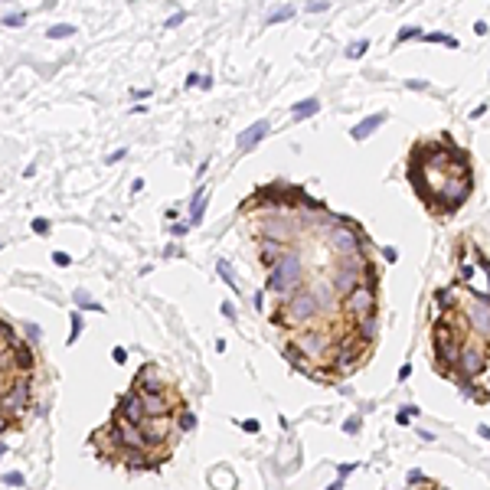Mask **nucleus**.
Wrapping results in <instances>:
<instances>
[{
    "instance_id": "obj_1",
    "label": "nucleus",
    "mask_w": 490,
    "mask_h": 490,
    "mask_svg": "<svg viewBox=\"0 0 490 490\" xmlns=\"http://www.w3.org/2000/svg\"><path fill=\"white\" fill-rule=\"evenodd\" d=\"M301 271H304V268H301V258L294 252H288L285 258L268 271V288H265V291L275 294V298L285 304V301L301 288Z\"/></svg>"
},
{
    "instance_id": "obj_2",
    "label": "nucleus",
    "mask_w": 490,
    "mask_h": 490,
    "mask_svg": "<svg viewBox=\"0 0 490 490\" xmlns=\"http://www.w3.org/2000/svg\"><path fill=\"white\" fill-rule=\"evenodd\" d=\"M314 314H317V294L307 291V288H298V291L271 314V320L275 323L281 320V323H288V327H301V323H307Z\"/></svg>"
},
{
    "instance_id": "obj_3",
    "label": "nucleus",
    "mask_w": 490,
    "mask_h": 490,
    "mask_svg": "<svg viewBox=\"0 0 490 490\" xmlns=\"http://www.w3.org/2000/svg\"><path fill=\"white\" fill-rule=\"evenodd\" d=\"M330 245H334L337 255L353 258V255H360V248L366 245V236H363L356 226H337V229L330 232Z\"/></svg>"
},
{
    "instance_id": "obj_4",
    "label": "nucleus",
    "mask_w": 490,
    "mask_h": 490,
    "mask_svg": "<svg viewBox=\"0 0 490 490\" xmlns=\"http://www.w3.org/2000/svg\"><path fill=\"white\" fill-rule=\"evenodd\" d=\"M343 307H347V314L353 317V320H363V317H376V288L360 285L356 291H350V294H347Z\"/></svg>"
},
{
    "instance_id": "obj_5",
    "label": "nucleus",
    "mask_w": 490,
    "mask_h": 490,
    "mask_svg": "<svg viewBox=\"0 0 490 490\" xmlns=\"http://www.w3.org/2000/svg\"><path fill=\"white\" fill-rule=\"evenodd\" d=\"M141 434H144V441H147L150 448H160V445H167V438L174 434V415H147L141 425Z\"/></svg>"
},
{
    "instance_id": "obj_6",
    "label": "nucleus",
    "mask_w": 490,
    "mask_h": 490,
    "mask_svg": "<svg viewBox=\"0 0 490 490\" xmlns=\"http://www.w3.org/2000/svg\"><path fill=\"white\" fill-rule=\"evenodd\" d=\"M467 327L474 334H480L484 340H490V298H467Z\"/></svg>"
},
{
    "instance_id": "obj_7",
    "label": "nucleus",
    "mask_w": 490,
    "mask_h": 490,
    "mask_svg": "<svg viewBox=\"0 0 490 490\" xmlns=\"http://www.w3.org/2000/svg\"><path fill=\"white\" fill-rule=\"evenodd\" d=\"M454 369H461V379H477L480 372H487V353L480 347H464Z\"/></svg>"
},
{
    "instance_id": "obj_8",
    "label": "nucleus",
    "mask_w": 490,
    "mask_h": 490,
    "mask_svg": "<svg viewBox=\"0 0 490 490\" xmlns=\"http://www.w3.org/2000/svg\"><path fill=\"white\" fill-rule=\"evenodd\" d=\"M291 232H294V226H288L285 219H278V216L265 219V226H261V236H265L268 242H281V245L291 239Z\"/></svg>"
},
{
    "instance_id": "obj_9",
    "label": "nucleus",
    "mask_w": 490,
    "mask_h": 490,
    "mask_svg": "<svg viewBox=\"0 0 490 490\" xmlns=\"http://www.w3.org/2000/svg\"><path fill=\"white\" fill-rule=\"evenodd\" d=\"M265 134H268V121H255L252 128H245L242 134H239V150H242V154H245V150H252Z\"/></svg>"
},
{
    "instance_id": "obj_10",
    "label": "nucleus",
    "mask_w": 490,
    "mask_h": 490,
    "mask_svg": "<svg viewBox=\"0 0 490 490\" xmlns=\"http://www.w3.org/2000/svg\"><path fill=\"white\" fill-rule=\"evenodd\" d=\"M461 298L454 288H441V291H434V307H438V314H451V310H458Z\"/></svg>"
},
{
    "instance_id": "obj_11",
    "label": "nucleus",
    "mask_w": 490,
    "mask_h": 490,
    "mask_svg": "<svg viewBox=\"0 0 490 490\" xmlns=\"http://www.w3.org/2000/svg\"><path fill=\"white\" fill-rule=\"evenodd\" d=\"M258 255H261V261H265L268 268H275V265H278V261L288 255V252H285V245H281V242H268V239H261Z\"/></svg>"
},
{
    "instance_id": "obj_12",
    "label": "nucleus",
    "mask_w": 490,
    "mask_h": 490,
    "mask_svg": "<svg viewBox=\"0 0 490 490\" xmlns=\"http://www.w3.org/2000/svg\"><path fill=\"white\" fill-rule=\"evenodd\" d=\"M386 121V112H379V115H369V118H363L360 124L353 128V141H366V137L372 134V131L379 128V124Z\"/></svg>"
},
{
    "instance_id": "obj_13",
    "label": "nucleus",
    "mask_w": 490,
    "mask_h": 490,
    "mask_svg": "<svg viewBox=\"0 0 490 490\" xmlns=\"http://www.w3.org/2000/svg\"><path fill=\"white\" fill-rule=\"evenodd\" d=\"M203 209H206V190H196V196H193V203H190V226H199Z\"/></svg>"
},
{
    "instance_id": "obj_14",
    "label": "nucleus",
    "mask_w": 490,
    "mask_h": 490,
    "mask_svg": "<svg viewBox=\"0 0 490 490\" xmlns=\"http://www.w3.org/2000/svg\"><path fill=\"white\" fill-rule=\"evenodd\" d=\"M317 108H320V101H317V98H304V101H298V105H294V118H310V115H317Z\"/></svg>"
},
{
    "instance_id": "obj_15",
    "label": "nucleus",
    "mask_w": 490,
    "mask_h": 490,
    "mask_svg": "<svg viewBox=\"0 0 490 490\" xmlns=\"http://www.w3.org/2000/svg\"><path fill=\"white\" fill-rule=\"evenodd\" d=\"M366 49H369V39H356V43H350V46H347V56L360 59V56H363Z\"/></svg>"
},
{
    "instance_id": "obj_16",
    "label": "nucleus",
    "mask_w": 490,
    "mask_h": 490,
    "mask_svg": "<svg viewBox=\"0 0 490 490\" xmlns=\"http://www.w3.org/2000/svg\"><path fill=\"white\" fill-rule=\"evenodd\" d=\"M216 268H219V278H223L226 285H229V291H236V278H232V268L226 265V261H219Z\"/></svg>"
},
{
    "instance_id": "obj_17",
    "label": "nucleus",
    "mask_w": 490,
    "mask_h": 490,
    "mask_svg": "<svg viewBox=\"0 0 490 490\" xmlns=\"http://www.w3.org/2000/svg\"><path fill=\"white\" fill-rule=\"evenodd\" d=\"M422 39H425V43H445V46H458L451 36H445V33H422Z\"/></svg>"
},
{
    "instance_id": "obj_18",
    "label": "nucleus",
    "mask_w": 490,
    "mask_h": 490,
    "mask_svg": "<svg viewBox=\"0 0 490 490\" xmlns=\"http://www.w3.org/2000/svg\"><path fill=\"white\" fill-rule=\"evenodd\" d=\"M49 36L52 39H66V36H72V26H69V23H59V26H52V30H49Z\"/></svg>"
},
{
    "instance_id": "obj_19",
    "label": "nucleus",
    "mask_w": 490,
    "mask_h": 490,
    "mask_svg": "<svg viewBox=\"0 0 490 490\" xmlns=\"http://www.w3.org/2000/svg\"><path fill=\"white\" fill-rule=\"evenodd\" d=\"M82 334V314H72V330H69V343H75Z\"/></svg>"
},
{
    "instance_id": "obj_20",
    "label": "nucleus",
    "mask_w": 490,
    "mask_h": 490,
    "mask_svg": "<svg viewBox=\"0 0 490 490\" xmlns=\"http://www.w3.org/2000/svg\"><path fill=\"white\" fill-rule=\"evenodd\" d=\"M288 17H294V7H281V10H275L271 17H268V23H278V20H288Z\"/></svg>"
},
{
    "instance_id": "obj_21",
    "label": "nucleus",
    "mask_w": 490,
    "mask_h": 490,
    "mask_svg": "<svg viewBox=\"0 0 490 490\" xmlns=\"http://www.w3.org/2000/svg\"><path fill=\"white\" fill-rule=\"evenodd\" d=\"M415 36H422V30H418V26H405V30H399V43H405V39H415Z\"/></svg>"
},
{
    "instance_id": "obj_22",
    "label": "nucleus",
    "mask_w": 490,
    "mask_h": 490,
    "mask_svg": "<svg viewBox=\"0 0 490 490\" xmlns=\"http://www.w3.org/2000/svg\"><path fill=\"white\" fill-rule=\"evenodd\" d=\"M343 431H347V434H356V431H360V418H347V425H343Z\"/></svg>"
},
{
    "instance_id": "obj_23",
    "label": "nucleus",
    "mask_w": 490,
    "mask_h": 490,
    "mask_svg": "<svg viewBox=\"0 0 490 490\" xmlns=\"http://www.w3.org/2000/svg\"><path fill=\"white\" fill-rule=\"evenodd\" d=\"M412 484H425V474L422 471H409V487Z\"/></svg>"
},
{
    "instance_id": "obj_24",
    "label": "nucleus",
    "mask_w": 490,
    "mask_h": 490,
    "mask_svg": "<svg viewBox=\"0 0 490 490\" xmlns=\"http://www.w3.org/2000/svg\"><path fill=\"white\" fill-rule=\"evenodd\" d=\"M330 4H323V0H317V4H307V13H323Z\"/></svg>"
},
{
    "instance_id": "obj_25",
    "label": "nucleus",
    "mask_w": 490,
    "mask_h": 490,
    "mask_svg": "<svg viewBox=\"0 0 490 490\" xmlns=\"http://www.w3.org/2000/svg\"><path fill=\"white\" fill-rule=\"evenodd\" d=\"M33 232H49V223L46 219H33Z\"/></svg>"
},
{
    "instance_id": "obj_26",
    "label": "nucleus",
    "mask_w": 490,
    "mask_h": 490,
    "mask_svg": "<svg viewBox=\"0 0 490 490\" xmlns=\"http://www.w3.org/2000/svg\"><path fill=\"white\" fill-rule=\"evenodd\" d=\"M337 471H340V474H337V477H340V480H347V474H350V471H356V464H340V467H337Z\"/></svg>"
},
{
    "instance_id": "obj_27",
    "label": "nucleus",
    "mask_w": 490,
    "mask_h": 490,
    "mask_svg": "<svg viewBox=\"0 0 490 490\" xmlns=\"http://www.w3.org/2000/svg\"><path fill=\"white\" fill-rule=\"evenodd\" d=\"M4 484L17 487V484H23V477H20V474H7V477H4Z\"/></svg>"
},
{
    "instance_id": "obj_28",
    "label": "nucleus",
    "mask_w": 490,
    "mask_h": 490,
    "mask_svg": "<svg viewBox=\"0 0 490 490\" xmlns=\"http://www.w3.org/2000/svg\"><path fill=\"white\" fill-rule=\"evenodd\" d=\"M409 88H415V92H422V88H428V82H425V79H412V82H409Z\"/></svg>"
},
{
    "instance_id": "obj_29",
    "label": "nucleus",
    "mask_w": 490,
    "mask_h": 490,
    "mask_svg": "<svg viewBox=\"0 0 490 490\" xmlns=\"http://www.w3.org/2000/svg\"><path fill=\"white\" fill-rule=\"evenodd\" d=\"M52 261H56V265H69V255L66 252H56V255H52Z\"/></svg>"
},
{
    "instance_id": "obj_30",
    "label": "nucleus",
    "mask_w": 490,
    "mask_h": 490,
    "mask_svg": "<svg viewBox=\"0 0 490 490\" xmlns=\"http://www.w3.org/2000/svg\"><path fill=\"white\" fill-rule=\"evenodd\" d=\"M242 428H245V431H258V422H255V418H245Z\"/></svg>"
},
{
    "instance_id": "obj_31",
    "label": "nucleus",
    "mask_w": 490,
    "mask_h": 490,
    "mask_svg": "<svg viewBox=\"0 0 490 490\" xmlns=\"http://www.w3.org/2000/svg\"><path fill=\"white\" fill-rule=\"evenodd\" d=\"M7 23H10V26H17V23H23V13H10V17H7Z\"/></svg>"
},
{
    "instance_id": "obj_32",
    "label": "nucleus",
    "mask_w": 490,
    "mask_h": 490,
    "mask_svg": "<svg viewBox=\"0 0 490 490\" xmlns=\"http://www.w3.org/2000/svg\"><path fill=\"white\" fill-rule=\"evenodd\" d=\"M383 255H386V261H396V258H399L396 248H383Z\"/></svg>"
},
{
    "instance_id": "obj_33",
    "label": "nucleus",
    "mask_w": 490,
    "mask_h": 490,
    "mask_svg": "<svg viewBox=\"0 0 490 490\" xmlns=\"http://www.w3.org/2000/svg\"><path fill=\"white\" fill-rule=\"evenodd\" d=\"M112 356H115V363H124V350H121V347H115Z\"/></svg>"
},
{
    "instance_id": "obj_34",
    "label": "nucleus",
    "mask_w": 490,
    "mask_h": 490,
    "mask_svg": "<svg viewBox=\"0 0 490 490\" xmlns=\"http://www.w3.org/2000/svg\"><path fill=\"white\" fill-rule=\"evenodd\" d=\"M474 33H480V36L487 33V23H484V20H477V23H474Z\"/></svg>"
},
{
    "instance_id": "obj_35",
    "label": "nucleus",
    "mask_w": 490,
    "mask_h": 490,
    "mask_svg": "<svg viewBox=\"0 0 490 490\" xmlns=\"http://www.w3.org/2000/svg\"><path fill=\"white\" fill-rule=\"evenodd\" d=\"M477 431H480V438H490V425H480Z\"/></svg>"
}]
</instances>
